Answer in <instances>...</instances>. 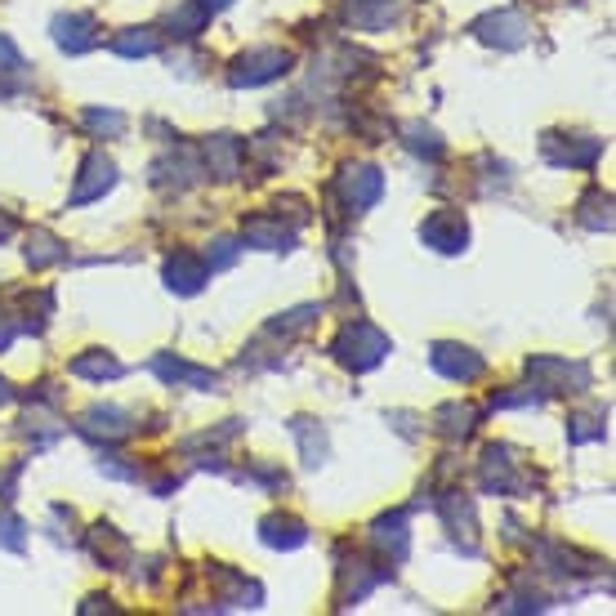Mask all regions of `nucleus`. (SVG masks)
<instances>
[]
</instances>
